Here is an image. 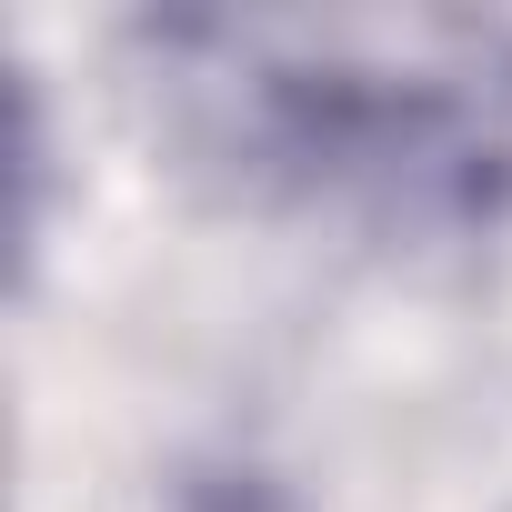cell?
I'll list each match as a JSON object with an SVG mask.
<instances>
[{"label": "cell", "mask_w": 512, "mask_h": 512, "mask_svg": "<svg viewBox=\"0 0 512 512\" xmlns=\"http://www.w3.org/2000/svg\"><path fill=\"white\" fill-rule=\"evenodd\" d=\"M171 131L251 201L372 231H492L512 211V21H151Z\"/></svg>", "instance_id": "6da1fadb"}]
</instances>
